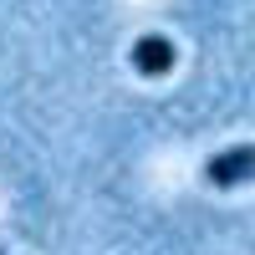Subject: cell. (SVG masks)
<instances>
[{"label":"cell","mask_w":255,"mask_h":255,"mask_svg":"<svg viewBox=\"0 0 255 255\" xmlns=\"http://www.w3.org/2000/svg\"><path fill=\"white\" fill-rule=\"evenodd\" d=\"M204 179L215 189H235L255 179V143H235V148H220V153L204 158Z\"/></svg>","instance_id":"6da1fadb"},{"label":"cell","mask_w":255,"mask_h":255,"mask_svg":"<svg viewBox=\"0 0 255 255\" xmlns=\"http://www.w3.org/2000/svg\"><path fill=\"white\" fill-rule=\"evenodd\" d=\"M174 61H179V51H174V41H168V36H138V41H133V67H138L143 77L174 72Z\"/></svg>","instance_id":"7a4b0ae2"}]
</instances>
